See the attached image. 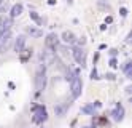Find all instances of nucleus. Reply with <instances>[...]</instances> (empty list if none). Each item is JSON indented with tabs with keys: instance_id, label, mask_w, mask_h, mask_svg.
<instances>
[{
	"instance_id": "14",
	"label": "nucleus",
	"mask_w": 132,
	"mask_h": 128,
	"mask_svg": "<svg viewBox=\"0 0 132 128\" xmlns=\"http://www.w3.org/2000/svg\"><path fill=\"white\" fill-rule=\"evenodd\" d=\"M122 71H124V74H126L127 78H130V75H132V64L130 63H126V66L122 67Z\"/></svg>"
},
{
	"instance_id": "7",
	"label": "nucleus",
	"mask_w": 132,
	"mask_h": 128,
	"mask_svg": "<svg viewBox=\"0 0 132 128\" xmlns=\"http://www.w3.org/2000/svg\"><path fill=\"white\" fill-rule=\"evenodd\" d=\"M11 45V34L10 32H5V35L0 37V53L6 51Z\"/></svg>"
},
{
	"instance_id": "13",
	"label": "nucleus",
	"mask_w": 132,
	"mask_h": 128,
	"mask_svg": "<svg viewBox=\"0 0 132 128\" xmlns=\"http://www.w3.org/2000/svg\"><path fill=\"white\" fill-rule=\"evenodd\" d=\"M100 107V103L99 101H96V104H91V106H86V107H83V112H86V114H92L94 112V109H99Z\"/></svg>"
},
{
	"instance_id": "21",
	"label": "nucleus",
	"mask_w": 132,
	"mask_h": 128,
	"mask_svg": "<svg viewBox=\"0 0 132 128\" xmlns=\"http://www.w3.org/2000/svg\"><path fill=\"white\" fill-rule=\"evenodd\" d=\"M107 78H110V80H113V78H115V75H113V74H108V75H105Z\"/></svg>"
},
{
	"instance_id": "1",
	"label": "nucleus",
	"mask_w": 132,
	"mask_h": 128,
	"mask_svg": "<svg viewBox=\"0 0 132 128\" xmlns=\"http://www.w3.org/2000/svg\"><path fill=\"white\" fill-rule=\"evenodd\" d=\"M46 86V66L40 64L37 67V72H35V90L37 93H42Z\"/></svg>"
},
{
	"instance_id": "12",
	"label": "nucleus",
	"mask_w": 132,
	"mask_h": 128,
	"mask_svg": "<svg viewBox=\"0 0 132 128\" xmlns=\"http://www.w3.org/2000/svg\"><path fill=\"white\" fill-rule=\"evenodd\" d=\"M22 10H24V6H22L21 3H16V5L11 8V18H16V16H19V15L22 13Z\"/></svg>"
},
{
	"instance_id": "23",
	"label": "nucleus",
	"mask_w": 132,
	"mask_h": 128,
	"mask_svg": "<svg viewBox=\"0 0 132 128\" xmlns=\"http://www.w3.org/2000/svg\"><path fill=\"white\" fill-rule=\"evenodd\" d=\"M0 3H2V0H0Z\"/></svg>"
},
{
	"instance_id": "2",
	"label": "nucleus",
	"mask_w": 132,
	"mask_h": 128,
	"mask_svg": "<svg viewBox=\"0 0 132 128\" xmlns=\"http://www.w3.org/2000/svg\"><path fill=\"white\" fill-rule=\"evenodd\" d=\"M34 117H32V122L37 123V125H42L43 122H46V119H48V112H46V107L38 104V106H34Z\"/></svg>"
},
{
	"instance_id": "15",
	"label": "nucleus",
	"mask_w": 132,
	"mask_h": 128,
	"mask_svg": "<svg viewBox=\"0 0 132 128\" xmlns=\"http://www.w3.org/2000/svg\"><path fill=\"white\" fill-rule=\"evenodd\" d=\"M30 18L34 19V21H37V23H38V24H42V19H40V16L37 15L35 11H32V13H30Z\"/></svg>"
},
{
	"instance_id": "10",
	"label": "nucleus",
	"mask_w": 132,
	"mask_h": 128,
	"mask_svg": "<svg viewBox=\"0 0 132 128\" xmlns=\"http://www.w3.org/2000/svg\"><path fill=\"white\" fill-rule=\"evenodd\" d=\"M62 40L65 43H69V45H73V43H77V35H75L73 32H70V31H65L62 34Z\"/></svg>"
},
{
	"instance_id": "20",
	"label": "nucleus",
	"mask_w": 132,
	"mask_h": 128,
	"mask_svg": "<svg viewBox=\"0 0 132 128\" xmlns=\"http://www.w3.org/2000/svg\"><path fill=\"white\" fill-rule=\"evenodd\" d=\"M110 66H111V67H116V59H111V61H110Z\"/></svg>"
},
{
	"instance_id": "18",
	"label": "nucleus",
	"mask_w": 132,
	"mask_h": 128,
	"mask_svg": "<svg viewBox=\"0 0 132 128\" xmlns=\"http://www.w3.org/2000/svg\"><path fill=\"white\" fill-rule=\"evenodd\" d=\"M119 13H121V16H127V10H126V8H121Z\"/></svg>"
},
{
	"instance_id": "6",
	"label": "nucleus",
	"mask_w": 132,
	"mask_h": 128,
	"mask_svg": "<svg viewBox=\"0 0 132 128\" xmlns=\"http://www.w3.org/2000/svg\"><path fill=\"white\" fill-rule=\"evenodd\" d=\"M111 119L115 122H122V120H124V106H122V104H116L115 109L111 111Z\"/></svg>"
},
{
	"instance_id": "11",
	"label": "nucleus",
	"mask_w": 132,
	"mask_h": 128,
	"mask_svg": "<svg viewBox=\"0 0 132 128\" xmlns=\"http://www.w3.org/2000/svg\"><path fill=\"white\" fill-rule=\"evenodd\" d=\"M27 34H29L30 37L38 38V37L43 35V31H42V29H37V27H27Z\"/></svg>"
},
{
	"instance_id": "5",
	"label": "nucleus",
	"mask_w": 132,
	"mask_h": 128,
	"mask_svg": "<svg viewBox=\"0 0 132 128\" xmlns=\"http://www.w3.org/2000/svg\"><path fill=\"white\" fill-rule=\"evenodd\" d=\"M45 45H46V48H50V50H56V48L59 46V37L56 35L54 32L48 34L46 38H45Z\"/></svg>"
},
{
	"instance_id": "3",
	"label": "nucleus",
	"mask_w": 132,
	"mask_h": 128,
	"mask_svg": "<svg viewBox=\"0 0 132 128\" xmlns=\"http://www.w3.org/2000/svg\"><path fill=\"white\" fill-rule=\"evenodd\" d=\"M70 90H72V96L73 98H80L83 93V80L80 78L78 74H73L70 78Z\"/></svg>"
},
{
	"instance_id": "17",
	"label": "nucleus",
	"mask_w": 132,
	"mask_h": 128,
	"mask_svg": "<svg viewBox=\"0 0 132 128\" xmlns=\"http://www.w3.org/2000/svg\"><path fill=\"white\" fill-rule=\"evenodd\" d=\"M5 32L6 31H5V26H3V18H0V37H2Z\"/></svg>"
},
{
	"instance_id": "19",
	"label": "nucleus",
	"mask_w": 132,
	"mask_h": 128,
	"mask_svg": "<svg viewBox=\"0 0 132 128\" xmlns=\"http://www.w3.org/2000/svg\"><path fill=\"white\" fill-rule=\"evenodd\" d=\"M91 78H99V77H97V71H96V69H94V71L91 72Z\"/></svg>"
},
{
	"instance_id": "22",
	"label": "nucleus",
	"mask_w": 132,
	"mask_h": 128,
	"mask_svg": "<svg viewBox=\"0 0 132 128\" xmlns=\"http://www.w3.org/2000/svg\"><path fill=\"white\" fill-rule=\"evenodd\" d=\"M81 128H88V126H81Z\"/></svg>"
},
{
	"instance_id": "16",
	"label": "nucleus",
	"mask_w": 132,
	"mask_h": 128,
	"mask_svg": "<svg viewBox=\"0 0 132 128\" xmlns=\"http://www.w3.org/2000/svg\"><path fill=\"white\" fill-rule=\"evenodd\" d=\"M30 56H32V50H30V51H27L26 55H21V61H22V63H26Z\"/></svg>"
},
{
	"instance_id": "24",
	"label": "nucleus",
	"mask_w": 132,
	"mask_h": 128,
	"mask_svg": "<svg viewBox=\"0 0 132 128\" xmlns=\"http://www.w3.org/2000/svg\"><path fill=\"white\" fill-rule=\"evenodd\" d=\"M43 128H45V126H43Z\"/></svg>"
},
{
	"instance_id": "4",
	"label": "nucleus",
	"mask_w": 132,
	"mask_h": 128,
	"mask_svg": "<svg viewBox=\"0 0 132 128\" xmlns=\"http://www.w3.org/2000/svg\"><path fill=\"white\" fill-rule=\"evenodd\" d=\"M72 55H73V59L77 61L81 67L86 66V51H84V48H81V46H75L73 51H72Z\"/></svg>"
},
{
	"instance_id": "8",
	"label": "nucleus",
	"mask_w": 132,
	"mask_h": 128,
	"mask_svg": "<svg viewBox=\"0 0 132 128\" xmlns=\"http://www.w3.org/2000/svg\"><path fill=\"white\" fill-rule=\"evenodd\" d=\"M42 59H43V64H45V66H50V64H53L54 59H56V53L51 51L50 48H48L46 51L42 53Z\"/></svg>"
},
{
	"instance_id": "9",
	"label": "nucleus",
	"mask_w": 132,
	"mask_h": 128,
	"mask_svg": "<svg viewBox=\"0 0 132 128\" xmlns=\"http://www.w3.org/2000/svg\"><path fill=\"white\" fill-rule=\"evenodd\" d=\"M26 40H27V38H26V35H19V37H18L16 40H14V51H16L18 55H21V53L24 51Z\"/></svg>"
}]
</instances>
